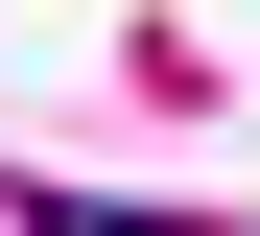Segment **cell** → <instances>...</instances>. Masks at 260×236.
Returning <instances> with one entry per match:
<instances>
[{"label": "cell", "instance_id": "cell-1", "mask_svg": "<svg viewBox=\"0 0 260 236\" xmlns=\"http://www.w3.org/2000/svg\"><path fill=\"white\" fill-rule=\"evenodd\" d=\"M48 236H189V213H48Z\"/></svg>", "mask_w": 260, "mask_h": 236}]
</instances>
